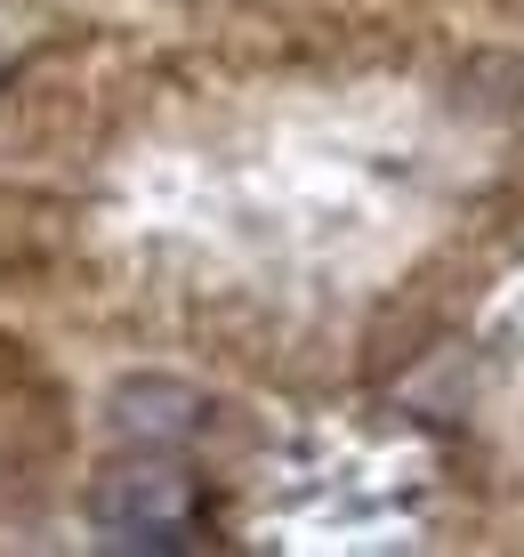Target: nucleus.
I'll use <instances>...</instances> for the list:
<instances>
[{
	"instance_id": "nucleus-1",
	"label": "nucleus",
	"mask_w": 524,
	"mask_h": 557,
	"mask_svg": "<svg viewBox=\"0 0 524 557\" xmlns=\"http://www.w3.org/2000/svg\"><path fill=\"white\" fill-rule=\"evenodd\" d=\"M97 533L113 549H178L186 542V517H194V485L178 469H113L97 485Z\"/></svg>"
},
{
	"instance_id": "nucleus-2",
	"label": "nucleus",
	"mask_w": 524,
	"mask_h": 557,
	"mask_svg": "<svg viewBox=\"0 0 524 557\" xmlns=\"http://www.w3.org/2000/svg\"><path fill=\"white\" fill-rule=\"evenodd\" d=\"M194 420H202V396L178 380H122L113 388V436H129V445H178V436H194Z\"/></svg>"
}]
</instances>
